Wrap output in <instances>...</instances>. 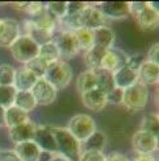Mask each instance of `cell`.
Masks as SVG:
<instances>
[{
	"instance_id": "obj_1",
	"label": "cell",
	"mask_w": 159,
	"mask_h": 161,
	"mask_svg": "<svg viewBox=\"0 0 159 161\" xmlns=\"http://www.w3.org/2000/svg\"><path fill=\"white\" fill-rule=\"evenodd\" d=\"M50 130L55 140L58 155L67 157L71 161H78L82 152V144L64 127H50Z\"/></svg>"
},
{
	"instance_id": "obj_2",
	"label": "cell",
	"mask_w": 159,
	"mask_h": 161,
	"mask_svg": "<svg viewBox=\"0 0 159 161\" xmlns=\"http://www.w3.org/2000/svg\"><path fill=\"white\" fill-rule=\"evenodd\" d=\"M149 102V89L145 85L137 82L133 86L124 90L122 103L124 108L129 112H140L147 106Z\"/></svg>"
},
{
	"instance_id": "obj_3",
	"label": "cell",
	"mask_w": 159,
	"mask_h": 161,
	"mask_svg": "<svg viewBox=\"0 0 159 161\" xmlns=\"http://www.w3.org/2000/svg\"><path fill=\"white\" fill-rule=\"evenodd\" d=\"M44 79L48 80L57 90L64 89L70 85L72 79V68L69 65V62L63 61V59H58V61L48 65Z\"/></svg>"
},
{
	"instance_id": "obj_4",
	"label": "cell",
	"mask_w": 159,
	"mask_h": 161,
	"mask_svg": "<svg viewBox=\"0 0 159 161\" xmlns=\"http://www.w3.org/2000/svg\"><path fill=\"white\" fill-rule=\"evenodd\" d=\"M12 57L20 64H28L38 57L39 45L28 35H20V37L9 46Z\"/></svg>"
},
{
	"instance_id": "obj_5",
	"label": "cell",
	"mask_w": 159,
	"mask_h": 161,
	"mask_svg": "<svg viewBox=\"0 0 159 161\" xmlns=\"http://www.w3.org/2000/svg\"><path fill=\"white\" fill-rule=\"evenodd\" d=\"M66 128L82 144L96 131V122L87 114H78L69 120Z\"/></svg>"
},
{
	"instance_id": "obj_6",
	"label": "cell",
	"mask_w": 159,
	"mask_h": 161,
	"mask_svg": "<svg viewBox=\"0 0 159 161\" xmlns=\"http://www.w3.org/2000/svg\"><path fill=\"white\" fill-rule=\"evenodd\" d=\"M51 41L54 42L55 48L59 53V58L61 59L63 58V61L75 57L79 53L74 32L58 29L54 35L51 36Z\"/></svg>"
},
{
	"instance_id": "obj_7",
	"label": "cell",
	"mask_w": 159,
	"mask_h": 161,
	"mask_svg": "<svg viewBox=\"0 0 159 161\" xmlns=\"http://www.w3.org/2000/svg\"><path fill=\"white\" fill-rule=\"evenodd\" d=\"M30 92L33 98H34L36 103L39 106H49L51 103H54L58 97V90L44 78H39L36 80Z\"/></svg>"
},
{
	"instance_id": "obj_8",
	"label": "cell",
	"mask_w": 159,
	"mask_h": 161,
	"mask_svg": "<svg viewBox=\"0 0 159 161\" xmlns=\"http://www.w3.org/2000/svg\"><path fill=\"white\" fill-rule=\"evenodd\" d=\"M158 137L142 130L136 131L131 137V145L137 155H153L158 151Z\"/></svg>"
},
{
	"instance_id": "obj_9",
	"label": "cell",
	"mask_w": 159,
	"mask_h": 161,
	"mask_svg": "<svg viewBox=\"0 0 159 161\" xmlns=\"http://www.w3.org/2000/svg\"><path fill=\"white\" fill-rule=\"evenodd\" d=\"M129 54L125 50L120 49V48H110L105 52L104 58L101 61V66L100 69L109 71V73H115L116 70L124 68L126 65Z\"/></svg>"
},
{
	"instance_id": "obj_10",
	"label": "cell",
	"mask_w": 159,
	"mask_h": 161,
	"mask_svg": "<svg viewBox=\"0 0 159 161\" xmlns=\"http://www.w3.org/2000/svg\"><path fill=\"white\" fill-rule=\"evenodd\" d=\"M97 7L107 20H125L130 16L128 2H104Z\"/></svg>"
},
{
	"instance_id": "obj_11",
	"label": "cell",
	"mask_w": 159,
	"mask_h": 161,
	"mask_svg": "<svg viewBox=\"0 0 159 161\" xmlns=\"http://www.w3.org/2000/svg\"><path fill=\"white\" fill-rule=\"evenodd\" d=\"M20 37V25L13 19L0 20V46L9 48V46Z\"/></svg>"
},
{
	"instance_id": "obj_12",
	"label": "cell",
	"mask_w": 159,
	"mask_h": 161,
	"mask_svg": "<svg viewBox=\"0 0 159 161\" xmlns=\"http://www.w3.org/2000/svg\"><path fill=\"white\" fill-rule=\"evenodd\" d=\"M28 21L33 26H36L37 29L48 33V35H50V36H53L58 31V21L50 15L48 11H46L45 5H44V8L39 12H37L34 16L29 17Z\"/></svg>"
},
{
	"instance_id": "obj_13",
	"label": "cell",
	"mask_w": 159,
	"mask_h": 161,
	"mask_svg": "<svg viewBox=\"0 0 159 161\" xmlns=\"http://www.w3.org/2000/svg\"><path fill=\"white\" fill-rule=\"evenodd\" d=\"M33 142L36 143V145L38 147L41 152H48V153H51V155H55L57 153L55 140L51 133L50 127L48 125H37Z\"/></svg>"
},
{
	"instance_id": "obj_14",
	"label": "cell",
	"mask_w": 159,
	"mask_h": 161,
	"mask_svg": "<svg viewBox=\"0 0 159 161\" xmlns=\"http://www.w3.org/2000/svg\"><path fill=\"white\" fill-rule=\"evenodd\" d=\"M83 24L84 28H87L90 31H95L100 26H104L108 24V20L104 17L101 11L99 9L97 5L88 4L83 9Z\"/></svg>"
},
{
	"instance_id": "obj_15",
	"label": "cell",
	"mask_w": 159,
	"mask_h": 161,
	"mask_svg": "<svg viewBox=\"0 0 159 161\" xmlns=\"http://www.w3.org/2000/svg\"><path fill=\"white\" fill-rule=\"evenodd\" d=\"M37 130V124L33 122H26L24 124H20L17 127L8 130V135L9 139L12 140L13 144H20V143H25V142H33L34 133Z\"/></svg>"
},
{
	"instance_id": "obj_16",
	"label": "cell",
	"mask_w": 159,
	"mask_h": 161,
	"mask_svg": "<svg viewBox=\"0 0 159 161\" xmlns=\"http://www.w3.org/2000/svg\"><path fill=\"white\" fill-rule=\"evenodd\" d=\"M82 103L85 108H88L90 111L99 112L105 108L107 106V99H105V94L100 91L99 89H92L87 92H84L80 95Z\"/></svg>"
},
{
	"instance_id": "obj_17",
	"label": "cell",
	"mask_w": 159,
	"mask_h": 161,
	"mask_svg": "<svg viewBox=\"0 0 159 161\" xmlns=\"http://www.w3.org/2000/svg\"><path fill=\"white\" fill-rule=\"evenodd\" d=\"M136 24L142 31H154L159 25V11L150 8L146 2V8L134 16Z\"/></svg>"
},
{
	"instance_id": "obj_18",
	"label": "cell",
	"mask_w": 159,
	"mask_h": 161,
	"mask_svg": "<svg viewBox=\"0 0 159 161\" xmlns=\"http://www.w3.org/2000/svg\"><path fill=\"white\" fill-rule=\"evenodd\" d=\"M112 77H113L115 87L121 89V90L128 89V87L133 86L134 83L138 82V73L126 68V66L116 70L115 73H112Z\"/></svg>"
},
{
	"instance_id": "obj_19",
	"label": "cell",
	"mask_w": 159,
	"mask_h": 161,
	"mask_svg": "<svg viewBox=\"0 0 159 161\" xmlns=\"http://www.w3.org/2000/svg\"><path fill=\"white\" fill-rule=\"evenodd\" d=\"M138 82L145 86H153L159 82V65L145 61L138 69Z\"/></svg>"
},
{
	"instance_id": "obj_20",
	"label": "cell",
	"mask_w": 159,
	"mask_h": 161,
	"mask_svg": "<svg viewBox=\"0 0 159 161\" xmlns=\"http://www.w3.org/2000/svg\"><path fill=\"white\" fill-rule=\"evenodd\" d=\"M94 32V44L96 46H100V48L108 50L110 48L115 46V41H116V35L113 29L108 25H104L97 28Z\"/></svg>"
},
{
	"instance_id": "obj_21",
	"label": "cell",
	"mask_w": 159,
	"mask_h": 161,
	"mask_svg": "<svg viewBox=\"0 0 159 161\" xmlns=\"http://www.w3.org/2000/svg\"><path fill=\"white\" fill-rule=\"evenodd\" d=\"M36 80H37V78L33 75L25 66H21V68L16 69V71H15L13 87H15L17 91H30L32 87L34 86Z\"/></svg>"
},
{
	"instance_id": "obj_22",
	"label": "cell",
	"mask_w": 159,
	"mask_h": 161,
	"mask_svg": "<svg viewBox=\"0 0 159 161\" xmlns=\"http://www.w3.org/2000/svg\"><path fill=\"white\" fill-rule=\"evenodd\" d=\"M13 151H15V153L21 161H38L39 155H41V151H39L34 142L15 144V149Z\"/></svg>"
},
{
	"instance_id": "obj_23",
	"label": "cell",
	"mask_w": 159,
	"mask_h": 161,
	"mask_svg": "<svg viewBox=\"0 0 159 161\" xmlns=\"http://www.w3.org/2000/svg\"><path fill=\"white\" fill-rule=\"evenodd\" d=\"M108 143V137L104 131L96 130L92 135L82 143V151H94V152H104Z\"/></svg>"
},
{
	"instance_id": "obj_24",
	"label": "cell",
	"mask_w": 159,
	"mask_h": 161,
	"mask_svg": "<svg viewBox=\"0 0 159 161\" xmlns=\"http://www.w3.org/2000/svg\"><path fill=\"white\" fill-rule=\"evenodd\" d=\"M29 122V114L23 110L17 108L15 106H11L8 108H5V118H4V125L9 128L17 127L20 124H24Z\"/></svg>"
},
{
	"instance_id": "obj_25",
	"label": "cell",
	"mask_w": 159,
	"mask_h": 161,
	"mask_svg": "<svg viewBox=\"0 0 159 161\" xmlns=\"http://www.w3.org/2000/svg\"><path fill=\"white\" fill-rule=\"evenodd\" d=\"M105 52H107L105 49L94 45L88 52L84 53V65L87 66V70L96 71V70L100 69Z\"/></svg>"
},
{
	"instance_id": "obj_26",
	"label": "cell",
	"mask_w": 159,
	"mask_h": 161,
	"mask_svg": "<svg viewBox=\"0 0 159 161\" xmlns=\"http://www.w3.org/2000/svg\"><path fill=\"white\" fill-rule=\"evenodd\" d=\"M13 106L29 114L30 111H33L37 107V103H36V100L33 98L30 91H16Z\"/></svg>"
},
{
	"instance_id": "obj_27",
	"label": "cell",
	"mask_w": 159,
	"mask_h": 161,
	"mask_svg": "<svg viewBox=\"0 0 159 161\" xmlns=\"http://www.w3.org/2000/svg\"><path fill=\"white\" fill-rule=\"evenodd\" d=\"M74 36L76 40L78 50L79 52H88L92 46H94V32L87 28H80L74 32Z\"/></svg>"
},
{
	"instance_id": "obj_28",
	"label": "cell",
	"mask_w": 159,
	"mask_h": 161,
	"mask_svg": "<svg viewBox=\"0 0 159 161\" xmlns=\"http://www.w3.org/2000/svg\"><path fill=\"white\" fill-rule=\"evenodd\" d=\"M96 87V75H95V71H91V70H85L83 73L78 75L76 78V90L78 92L84 94L92 89Z\"/></svg>"
},
{
	"instance_id": "obj_29",
	"label": "cell",
	"mask_w": 159,
	"mask_h": 161,
	"mask_svg": "<svg viewBox=\"0 0 159 161\" xmlns=\"http://www.w3.org/2000/svg\"><path fill=\"white\" fill-rule=\"evenodd\" d=\"M95 75H96V89L103 91L104 94H108L109 91L115 89V82H113L112 73L99 69L95 71Z\"/></svg>"
},
{
	"instance_id": "obj_30",
	"label": "cell",
	"mask_w": 159,
	"mask_h": 161,
	"mask_svg": "<svg viewBox=\"0 0 159 161\" xmlns=\"http://www.w3.org/2000/svg\"><path fill=\"white\" fill-rule=\"evenodd\" d=\"M140 130L158 137V135H159V116H158V114L156 112L146 114L141 120V128Z\"/></svg>"
},
{
	"instance_id": "obj_31",
	"label": "cell",
	"mask_w": 159,
	"mask_h": 161,
	"mask_svg": "<svg viewBox=\"0 0 159 161\" xmlns=\"http://www.w3.org/2000/svg\"><path fill=\"white\" fill-rule=\"evenodd\" d=\"M38 58H41L42 61L46 62L48 65L58 61V59H61L59 58V53H58V50H57L55 45L53 41H49V42H46L44 45H39Z\"/></svg>"
},
{
	"instance_id": "obj_32",
	"label": "cell",
	"mask_w": 159,
	"mask_h": 161,
	"mask_svg": "<svg viewBox=\"0 0 159 161\" xmlns=\"http://www.w3.org/2000/svg\"><path fill=\"white\" fill-rule=\"evenodd\" d=\"M45 8L57 21L62 20L67 13V2H49L45 3Z\"/></svg>"
},
{
	"instance_id": "obj_33",
	"label": "cell",
	"mask_w": 159,
	"mask_h": 161,
	"mask_svg": "<svg viewBox=\"0 0 159 161\" xmlns=\"http://www.w3.org/2000/svg\"><path fill=\"white\" fill-rule=\"evenodd\" d=\"M25 26H26V33H25V35H28L29 37H32L38 45H44V44H46V42L51 41V36H50V35H48V33H45V32H42V31L37 29L36 26H33V25L28 21V20L25 21Z\"/></svg>"
},
{
	"instance_id": "obj_34",
	"label": "cell",
	"mask_w": 159,
	"mask_h": 161,
	"mask_svg": "<svg viewBox=\"0 0 159 161\" xmlns=\"http://www.w3.org/2000/svg\"><path fill=\"white\" fill-rule=\"evenodd\" d=\"M24 66H25V68L28 69L37 79H39V78H44L45 71H46V68H48V64L44 62L41 58L36 57L34 59H32V61H29L28 64H25Z\"/></svg>"
},
{
	"instance_id": "obj_35",
	"label": "cell",
	"mask_w": 159,
	"mask_h": 161,
	"mask_svg": "<svg viewBox=\"0 0 159 161\" xmlns=\"http://www.w3.org/2000/svg\"><path fill=\"white\" fill-rule=\"evenodd\" d=\"M16 91L17 90L13 86H0V106L4 108L13 106Z\"/></svg>"
},
{
	"instance_id": "obj_36",
	"label": "cell",
	"mask_w": 159,
	"mask_h": 161,
	"mask_svg": "<svg viewBox=\"0 0 159 161\" xmlns=\"http://www.w3.org/2000/svg\"><path fill=\"white\" fill-rule=\"evenodd\" d=\"M16 69L9 64L0 65V86H13Z\"/></svg>"
},
{
	"instance_id": "obj_37",
	"label": "cell",
	"mask_w": 159,
	"mask_h": 161,
	"mask_svg": "<svg viewBox=\"0 0 159 161\" xmlns=\"http://www.w3.org/2000/svg\"><path fill=\"white\" fill-rule=\"evenodd\" d=\"M16 7V9L23 12V13H26L29 17L34 16L37 12H39L42 8H44V4L42 3H37V2H24V3H15L13 4Z\"/></svg>"
},
{
	"instance_id": "obj_38",
	"label": "cell",
	"mask_w": 159,
	"mask_h": 161,
	"mask_svg": "<svg viewBox=\"0 0 159 161\" xmlns=\"http://www.w3.org/2000/svg\"><path fill=\"white\" fill-rule=\"evenodd\" d=\"M146 61L145 59V56L141 54V53H134V54H131L128 57V61H126V68L134 70V71H138V69L142 66V64Z\"/></svg>"
},
{
	"instance_id": "obj_39",
	"label": "cell",
	"mask_w": 159,
	"mask_h": 161,
	"mask_svg": "<svg viewBox=\"0 0 159 161\" xmlns=\"http://www.w3.org/2000/svg\"><path fill=\"white\" fill-rule=\"evenodd\" d=\"M122 95H124V90L115 87L112 91H109L108 94H105L107 104H113V106L121 104L122 103Z\"/></svg>"
},
{
	"instance_id": "obj_40",
	"label": "cell",
	"mask_w": 159,
	"mask_h": 161,
	"mask_svg": "<svg viewBox=\"0 0 159 161\" xmlns=\"http://www.w3.org/2000/svg\"><path fill=\"white\" fill-rule=\"evenodd\" d=\"M104 152H94V151H82L78 161H104Z\"/></svg>"
},
{
	"instance_id": "obj_41",
	"label": "cell",
	"mask_w": 159,
	"mask_h": 161,
	"mask_svg": "<svg viewBox=\"0 0 159 161\" xmlns=\"http://www.w3.org/2000/svg\"><path fill=\"white\" fill-rule=\"evenodd\" d=\"M147 62H151V64H156L159 65V44L155 42L150 46V49L147 52Z\"/></svg>"
},
{
	"instance_id": "obj_42",
	"label": "cell",
	"mask_w": 159,
	"mask_h": 161,
	"mask_svg": "<svg viewBox=\"0 0 159 161\" xmlns=\"http://www.w3.org/2000/svg\"><path fill=\"white\" fill-rule=\"evenodd\" d=\"M85 7H87V3H83V2H67V13H66V15L79 13V12H82Z\"/></svg>"
},
{
	"instance_id": "obj_43",
	"label": "cell",
	"mask_w": 159,
	"mask_h": 161,
	"mask_svg": "<svg viewBox=\"0 0 159 161\" xmlns=\"http://www.w3.org/2000/svg\"><path fill=\"white\" fill-rule=\"evenodd\" d=\"M129 5V13L130 16H137L140 12H142L145 8H146V2H131L128 3Z\"/></svg>"
},
{
	"instance_id": "obj_44",
	"label": "cell",
	"mask_w": 159,
	"mask_h": 161,
	"mask_svg": "<svg viewBox=\"0 0 159 161\" xmlns=\"http://www.w3.org/2000/svg\"><path fill=\"white\" fill-rule=\"evenodd\" d=\"M0 161H21L18 156L15 153V151H0Z\"/></svg>"
},
{
	"instance_id": "obj_45",
	"label": "cell",
	"mask_w": 159,
	"mask_h": 161,
	"mask_svg": "<svg viewBox=\"0 0 159 161\" xmlns=\"http://www.w3.org/2000/svg\"><path fill=\"white\" fill-rule=\"evenodd\" d=\"M104 161H130L125 155L122 153H118V152H112L109 155L105 156V160Z\"/></svg>"
},
{
	"instance_id": "obj_46",
	"label": "cell",
	"mask_w": 159,
	"mask_h": 161,
	"mask_svg": "<svg viewBox=\"0 0 159 161\" xmlns=\"http://www.w3.org/2000/svg\"><path fill=\"white\" fill-rule=\"evenodd\" d=\"M133 161H156L153 155H137Z\"/></svg>"
},
{
	"instance_id": "obj_47",
	"label": "cell",
	"mask_w": 159,
	"mask_h": 161,
	"mask_svg": "<svg viewBox=\"0 0 159 161\" xmlns=\"http://www.w3.org/2000/svg\"><path fill=\"white\" fill-rule=\"evenodd\" d=\"M53 157L51 153H48V152H41V155H39V160L38 161H50Z\"/></svg>"
},
{
	"instance_id": "obj_48",
	"label": "cell",
	"mask_w": 159,
	"mask_h": 161,
	"mask_svg": "<svg viewBox=\"0 0 159 161\" xmlns=\"http://www.w3.org/2000/svg\"><path fill=\"white\" fill-rule=\"evenodd\" d=\"M50 161H71V160H69L67 157H64L62 155H58V153H55V155H53Z\"/></svg>"
},
{
	"instance_id": "obj_49",
	"label": "cell",
	"mask_w": 159,
	"mask_h": 161,
	"mask_svg": "<svg viewBox=\"0 0 159 161\" xmlns=\"http://www.w3.org/2000/svg\"><path fill=\"white\" fill-rule=\"evenodd\" d=\"M4 118H5V108L0 106V127L4 125Z\"/></svg>"
},
{
	"instance_id": "obj_50",
	"label": "cell",
	"mask_w": 159,
	"mask_h": 161,
	"mask_svg": "<svg viewBox=\"0 0 159 161\" xmlns=\"http://www.w3.org/2000/svg\"><path fill=\"white\" fill-rule=\"evenodd\" d=\"M0 151H2V149H0Z\"/></svg>"
}]
</instances>
